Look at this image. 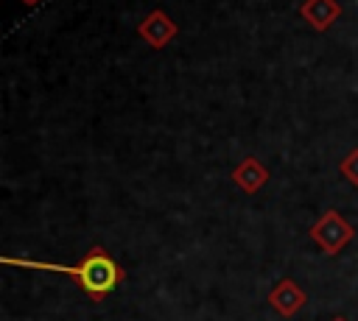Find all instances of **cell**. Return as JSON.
<instances>
[{"label":"cell","instance_id":"1","mask_svg":"<svg viewBox=\"0 0 358 321\" xmlns=\"http://www.w3.org/2000/svg\"><path fill=\"white\" fill-rule=\"evenodd\" d=\"M6 265H20V268H34V271H56V274H67L78 282V288L92 299V301H103L126 276V271L101 248H90L87 257L78 265H59V262H39V260H17V257H3Z\"/></svg>","mask_w":358,"mask_h":321},{"label":"cell","instance_id":"2","mask_svg":"<svg viewBox=\"0 0 358 321\" xmlns=\"http://www.w3.org/2000/svg\"><path fill=\"white\" fill-rule=\"evenodd\" d=\"M352 226L344 221V215L341 212H336V209H327L313 226H310V237H313V243L324 251V254H338L350 240H352Z\"/></svg>","mask_w":358,"mask_h":321},{"label":"cell","instance_id":"3","mask_svg":"<svg viewBox=\"0 0 358 321\" xmlns=\"http://www.w3.org/2000/svg\"><path fill=\"white\" fill-rule=\"evenodd\" d=\"M305 301H308V296H305V290H302L294 279H280V282L268 290V304H271L282 318L296 315V313L305 307Z\"/></svg>","mask_w":358,"mask_h":321},{"label":"cell","instance_id":"4","mask_svg":"<svg viewBox=\"0 0 358 321\" xmlns=\"http://www.w3.org/2000/svg\"><path fill=\"white\" fill-rule=\"evenodd\" d=\"M137 31H140V36H143L151 47L159 50V47H165V45L176 36V22H173L165 11L157 8V11H151V14L137 25Z\"/></svg>","mask_w":358,"mask_h":321},{"label":"cell","instance_id":"5","mask_svg":"<svg viewBox=\"0 0 358 321\" xmlns=\"http://www.w3.org/2000/svg\"><path fill=\"white\" fill-rule=\"evenodd\" d=\"M299 14L308 25H313V31H327L330 22L341 14V6L336 0H305L299 6Z\"/></svg>","mask_w":358,"mask_h":321},{"label":"cell","instance_id":"6","mask_svg":"<svg viewBox=\"0 0 358 321\" xmlns=\"http://www.w3.org/2000/svg\"><path fill=\"white\" fill-rule=\"evenodd\" d=\"M232 181H235L243 193H257V190L268 181V170H266L255 156H246V159L232 170Z\"/></svg>","mask_w":358,"mask_h":321},{"label":"cell","instance_id":"7","mask_svg":"<svg viewBox=\"0 0 358 321\" xmlns=\"http://www.w3.org/2000/svg\"><path fill=\"white\" fill-rule=\"evenodd\" d=\"M341 173H344V179H347L350 184L358 187V148H352V151L341 159Z\"/></svg>","mask_w":358,"mask_h":321},{"label":"cell","instance_id":"8","mask_svg":"<svg viewBox=\"0 0 358 321\" xmlns=\"http://www.w3.org/2000/svg\"><path fill=\"white\" fill-rule=\"evenodd\" d=\"M22 3H25V6H36L39 0H22Z\"/></svg>","mask_w":358,"mask_h":321},{"label":"cell","instance_id":"9","mask_svg":"<svg viewBox=\"0 0 358 321\" xmlns=\"http://www.w3.org/2000/svg\"><path fill=\"white\" fill-rule=\"evenodd\" d=\"M333 321H344V318H333Z\"/></svg>","mask_w":358,"mask_h":321}]
</instances>
